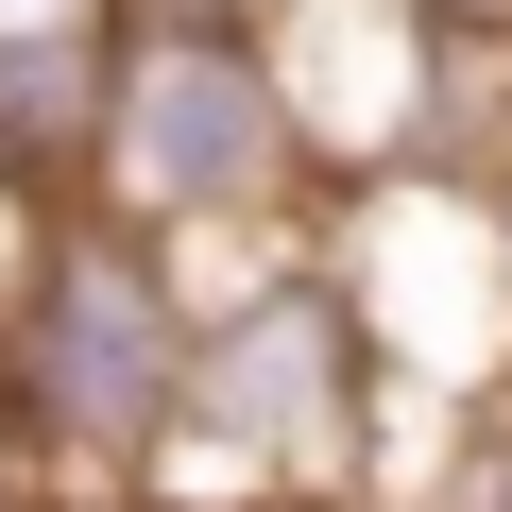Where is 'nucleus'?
Listing matches in <instances>:
<instances>
[{"mask_svg":"<svg viewBox=\"0 0 512 512\" xmlns=\"http://www.w3.org/2000/svg\"><path fill=\"white\" fill-rule=\"evenodd\" d=\"M35 256H52V188H18V171H0V325H18V291H35Z\"/></svg>","mask_w":512,"mask_h":512,"instance_id":"obj_4","label":"nucleus"},{"mask_svg":"<svg viewBox=\"0 0 512 512\" xmlns=\"http://www.w3.org/2000/svg\"><path fill=\"white\" fill-rule=\"evenodd\" d=\"M188 342H205L188 256H154V239L69 205L35 291H18V325H0V444L35 461V495L52 478H103V495L154 478V444L188 410Z\"/></svg>","mask_w":512,"mask_h":512,"instance_id":"obj_2","label":"nucleus"},{"mask_svg":"<svg viewBox=\"0 0 512 512\" xmlns=\"http://www.w3.org/2000/svg\"><path fill=\"white\" fill-rule=\"evenodd\" d=\"M120 0H0V35H103Z\"/></svg>","mask_w":512,"mask_h":512,"instance_id":"obj_5","label":"nucleus"},{"mask_svg":"<svg viewBox=\"0 0 512 512\" xmlns=\"http://www.w3.org/2000/svg\"><path fill=\"white\" fill-rule=\"evenodd\" d=\"M205 18H256V0H205Z\"/></svg>","mask_w":512,"mask_h":512,"instance_id":"obj_7","label":"nucleus"},{"mask_svg":"<svg viewBox=\"0 0 512 512\" xmlns=\"http://www.w3.org/2000/svg\"><path fill=\"white\" fill-rule=\"evenodd\" d=\"M359 444V325H342V291H239V308H205V342H188V410H171V444H154V495L171 478H325Z\"/></svg>","mask_w":512,"mask_h":512,"instance_id":"obj_3","label":"nucleus"},{"mask_svg":"<svg viewBox=\"0 0 512 512\" xmlns=\"http://www.w3.org/2000/svg\"><path fill=\"white\" fill-rule=\"evenodd\" d=\"M0 512H52V495H35V461H18V444H0Z\"/></svg>","mask_w":512,"mask_h":512,"instance_id":"obj_6","label":"nucleus"},{"mask_svg":"<svg viewBox=\"0 0 512 512\" xmlns=\"http://www.w3.org/2000/svg\"><path fill=\"white\" fill-rule=\"evenodd\" d=\"M308 188L291 154V103H274V52L256 18H205V0H120L86 35V222L188 256V239H239Z\"/></svg>","mask_w":512,"mask_h":512,"instance_id":"obj_1","label":"nucleus"}]
</instances>
